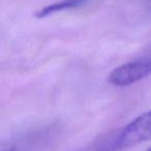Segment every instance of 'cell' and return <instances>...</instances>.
<instances>
[{"label": "cell", "instance_id": "obj_1", "mask_svg": "<svg viewBox=\"0 0 151 151\" xmlns=\"http://www.w3.org/2000/svg\"><path fill=\"white\" fill-rule=\"evenodd\" d=\"M151 137V116L147 111L124 126L110 142L106 143L101 151H121L139 143L149 140Z\"/></svg>", "mask_w": 151, "mask_h": 151}, {"label": "cell", "instance_id": "obj_2", "mask_svg": "<svg viewBox=\"0 0 151 151\" xmlns=\"http://www.w3.org/2000/svg\"><path fill=\"white\" fill-rule=\"evenodd\" d=\"M151 62L149 58L130 61L115 68L109 76V82L114 86L124 87L137 83L150 73Z\"/></svg>", "mask_w": 151, "mask_h": 151}, {"label": "cell", "instance_id": "obj_3", "mask_svg": "<svg viewBox=\"0 0 151 151\" xmlns=\"http://www.w3.org/2000/svg\"><path fill=\"white\" fill-rule=\"evenodd\" d=\"M88 1L89 0H62V1H59V2L53 3V4L42 7L40 12H37L36 18L42 19V18L49 17V16L54 15V14L59 13V12L81 6V5L87 3Z\"/></svg>", "mask_w": 151, "mask_h": 151}, {"label": "cell", "instance_id": "obj_4", "mask_svg": "<svg viewBox=\"0 0 151 151\" xmlns=\"http://www.w3.org/2000/svg\"><path fill=\"white\" fill-rule=\"evenodd\" d=\"M6 151H17V150H15V149H9V150H6Z\"/></svg>", "mask_w": 151, "mask_h": 151}, {"label": "cell", "instance_id": "obj_5", "mask_svg": "<svg viewBox=\"0 0 151 151\" xmlns=\"http://www.w3.org/2000/svg\"><path fill=\"white\" fill-rule=\"evenodd\" d=\"M147 151H150V149H148V150H147Z\"/></svg>", "mask_w": 151, "mask_h": 151}]
</instances>
